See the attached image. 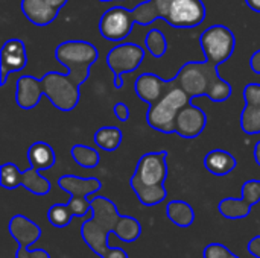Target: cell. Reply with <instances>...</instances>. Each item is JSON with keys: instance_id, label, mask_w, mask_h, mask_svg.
<instances>
[{"instance_id": "obj_1", "label": "cell", "mask_w": 260, "mask_h": 258, "mask_svg": "<svg viewBox=\"0 0 260 258\" xmlns=\"http://www.w3.org/2000/svg\"><path fill=\"white\" fill-rule=\"evenodd\" d=\"M55 58L67 68V73L49 71L41 79L20 76L15 84V102L21 109H32L43 94L50 103L64 113L73 111L81 99V85L88 79L90 68L99 58L94 44L84 40H67L56 46Z\"/></svg>"}, {"instance_id": "obj_2", "label": "cell", "mask_w": 260, "mask_h": 258, "mask_svg": "<svg viewBox=\"0 0 260 258\" xmlns=\"http://www.w3.org/2000/svg\"><path fill=\"white\" fill-rule=\"evenodd\" d=\"M91 201V217L81 225V237L84 243L98 257L107 258L113 246L107 245L110 233L119 240L133 243L142 236V225L136 217L122 216L113 201L104 196H94Z\"/></svg>"}, {"instance_id": "obj_3", "label": "cell", "mask_w": 260, "mask_h": 258, "mask_svg": "<svg viewBox=\"0 0 260 258\" xmlns=\"http://www.w3.org/2000/svg\"><path fill=\"white\" fill-rule=\"evenodd\" d=\"M177 85L192 99L207 96L212 102H225L232 93V85L218 75V65L204 61H189L175 75Z\"/></svg>"}, {"instance_id": "obj_4", "label": "cell", "mask_w": 260, "mask_h": 258, "mask_svg": "<svg viewBox=\"0 0 260 258\" xmlns=\"http://www.w3.org/2000/svg\"><path fill=\"white\" fill-rule=\"evenodd\" d=\"M168 152H148L140 157L134 175L129 178V187L145 207L161 204L166 196L165 181L168 178Z\"/></svg>"}, {"instance_id": "obj_5", "label": "cell", "mask_w": 260, "mask_h": 258, "mask_svg": "<svg viewBox=\"0 0 260 258\" xmlns=\"http://www.w3.org/2000/svg\"><path fill=\"white\" fill-rule=\"evenodd\" d=\"M190 100L192 97L186 91H183L175 82L174 87L158 102L149 105L146 114L148 125L158 132L175 134V119L180 109Z\"/></svg>"}, {"instance_id": "obj_6", "label": "cell", "mask_w": 260, "mask_h": 258, "mask_svg": "<svg viewBox=\"0 0 260 258\" xmlns=\"http://www.w3.org/2000/svg\"><path fill=\"white\" fill-rule=\"evenodd\" d=\"M58 187L70 195L66 204L73 217H84L91 211V201L87 198L102 189V182L98 178H81L76 175H62L58 178Z\"/></svg>"}, {"instance_id": "obj_7", "label": "cell", "mask_w": 260, "mask_h": 258, "mask_svg": "<svg viewBox=\"0 0 260 258\" xmlns=\"http://www.w3.org/2000/svg\"><path fill=\"white\" fill-rule=\"evenodd\" d=\"M200 46L204 58L215 65H221L233 55L236 47V36L224 24L209 26L200 36Z\"/></svg>"}, {"instance_id": "obj_8", "label": "cell", "mask_w": 260, "mask_h": 258, "mask_svg": "<svg viewBox=\"0 0 260 258\" xmlns=\"http://www.w3.org/2000/svg\"><path fill=\"white\" fill-rule=\"evenodd\" d=\"M0 186L6 190H14L17 187H24L27 192L37 196H44L50 192L52 184L46 179L40 170L30 167L21 172L14 163H5L0 167Z\"/></svg>"}, {"instance_id": "obj_9", "label": "cell", "mask_w": 260, "mask_h": 258, "mask_svg": "<svg viewBox=\"0 0 260 258\" xmlns=\"http://www.w3.org/2000/svg\"><path fill=\"white\" fill-rule=\"evenodd\" d=\"M145 58V49L136 43H120L107 53V65L114 75V88L123 87V75L136 71Z\"/></svg>"}, {"instance_id": "obj_10", "label": "cell", "mask_w": 260, "mask_h": 258, "mask_svg": "<svg viewBox=\"0 0 260 258\" xmlns=\"http://www.w3.org/2000/svg\"><path fill=\"white\" fill-rule=\"evenodd\" d=\"M8 231L18 245L15 258H52L44 249L29 251V246L41 237V228L29 217L23 214L12 216V219L8 224Z\"/></svg>"}, {"instance_id": "obj_11", "label": "cell", "mask_w": 260, "mask_h": 258, "mask_svg": "<svg viewBox=\"0 0 260 258\" xmlns=\"http://www.w3.org/2000/svg\"><path fill=\"white\" fill-rule=\"evenodd\" d=\"M136 24L131 9L123 6H113L107 9L99 21V32L107 41H123L133 30Z\"/></svg>"}, {"instance_id": "obj_12", "label": "cell", "mask_w": 260, "mask_h": 258, "mask_svg": "<svg viewBox=\"0 0 260 258\" xmlns=\"http://www.w3.org/2000/svg\"><path fill=\"white\" fill-rule=\"evenodd\" d=\"M260 202V181L259 179H250L242 186V196L239 199L236 198H225L219 202L218 210L219 213L230 220L245 219L253 205Z\"/></svg>"}, {"instance_id": "obj_13", "label": "cell", "mask_w": 260, "mask_h": 258, "mask_svg": "<svg viewBox=\"0 0 260 258\" xmlns=\"http://www.w3.org/2000/svg\"><path fill=\"white\" fill-rule=\"evenodd\" d=\"M206 18V5L203 0H174L168 24L177 29H192Z\"/></svg>"}, {"instance_id": "obj_14", "label": "cell", "mask_w": 260, "mask_h": 258, "mask_svg": "<svg viewBox=\"0 0 260 258\" xmlns=\"http://www.w3.org/2000/svg\"><path fill=\"white\" fill-rule=\"evenodd\" d=\"M27 65L26 44L18 38H11L5 41L0 50V85L6 84L11 73L20 71Z\"/></svg>"}, {"instance_id": "obj_15", "label": "cell", "mask_w": 260, "mask_h": 258, "mask_svg": "<svg viewBox=\"0 0 260 258\" xmlns=\"http://www.w3.org/2000/svg\"><path fill=\"white\" fill-rule=\"evenodd\" d=\"M207 125L206 113L192 103V100L184 105L175 119V134L181 138H197L203 134Z\"/></svg>"}, {"instance_id": "obj_16", "label": "cell", "mask_w": 260, "mask_h": 258, "mask_svg": "<svg viewBox=\"0 0 260 258\" xmlns=\"http://www.w3.org/2000/svg\"><path fill=\"white\" fill-rule=\"evenodd\" d=\"M245 108L241 113V128L248 135L260 134V84L251 82L244 90Z\"/></svg>"}, {"instance_id": "obj_17", "label": "cell", "mask_w": 260, "mask_h": 258, "mask_svg": "<svg viewBox=\"0 0 260 258\" xmlns=\"http://www.w3.org/2000/svg\"><path fill=\"white\" fill-rule=\"evenodd\" d=\"M175 84V79H161L154 73H143L137 78L134 90L139 99L148 105L158 102Z\"/></svg>"}, {"instance_id": "obj_18", "label": "cell", "mask_w": 260, "mask_h": 258, "mask_svg": "<svg viewBox=\"0 0 260 258\" xmlns=\"http://www.w3.org/2000/svg\"><path fill=\"white\" fill-rule=\"evenodd\" d=\"M172 2L174 0H148L139 3L134 9H131L136 24L148 26L158 18L168 21Z\"/></svg>"}, {"instance_id": "obj_19", "label": "cell", "mask_w": 260, "mask_h": 258, "mask_svg": "<svg viewBox=\"0 0 260 258\" xmlns=\"http://www.w3.org/2000/svg\"><path fill=\"white\" fill-rule=\"evenodd\" d=\"M20 9L23 15L35 26H47L58 17L59 9L53 8L46 0H21Z\"/></svg>"}, {"instance_id": "obj_20", "label": "cell", "mask_w": 260, "mask_h": 258, "mask_svg": "<svg viewBox=\"0 0 260 258\" xmlns=\"http://www.w3.org/2000/svg\"><path fill=\"white\" fill-rule=\"evenodd\" d=\"M238 166L235 155L224 149H213L204 157V167L215 176H225Z\"/></svg>"}, {"instance_id": "obj_21", "label": "cell", "mask_w": 260, "mask_h": 258, "mask_svg": "<svg viewBox=\"0 0 260 258\" xmlns=\"http://www.w3.org/2000/svg\"><path fill=\"white\" fill-rule=\"evenodd\" d=\"M27 160L30 163V167L41 172V170H47V169L53 167L56 157H55L53 148L50 144H47L44 141H35L27 149Z\"/></svg>"}, {"instance_id": "obj_22", "label": "cell", "mask_w": 260, "mask_h": 258, "mask_svg": "<svg viewBox=\"0 0 260 258\" xmlns=\"http://www.w3.org/2000/svg\"><path fill=\"white\" fill-rule=\"evenodd\" d=\"M166 216L180 228H189L195 222V211L192 205L184 201H171L166 205Z\"/></svg>"}, {"instance_id": "obj_23", "label": "cell", "mask_w": 260, "mask_h": 258, "mask_svg": "<svg viewBox=\"0 0 260 258\" xmlns=\"http://www.w3.org/2000/svg\"><path fill=\"white\" fill-rule=\"evenodd\" d=\"M122 140H123V134L116 126H102L93 135L94 144L105 152L117 151L119 146L122 144Z\"/></svg>"}, {"instance_id": "obj_24", "label": "cell", "mask_w": 260, "mask_h": 258, "mask_svg": "<svg viewBox=\"0 0 260 258\" xmlns=\"http://www.w3.org/2000/svg\"><path fill=\"white\" fill-rule=\"evenodd\" d=\"M70 155L75 160V163L84 169H94L101 163L99 152L87 144H75L70 149Z\"/></svg>"}, {"instance_id": "obj_25", "label": "cell", "mask_w": 260, "mask_h": 258, "mask_svg": "<svg viewBox=\"0 0 260 258\" xmlns=\"http://www.w3.org/2000/svg\"><path fill=\"white\" fill-rule=\"evenodd\" d=\"M145 46L148 49V52L154 56V58H161L166 50H168V41L165 33L160 29H151L146 33L145 38Z\"/></svg>"}, {"instance_id": "obj_26", "label": "cell", "mask_w": 260, "mask_h": 258, "mask_svg": "<svg viewBox=\"0 0 260 258\" xmlns=\"http://www.w3.org/2000/svg\"><path fill=\"white\" fill-rule=\"evenodd\" d=\"M72 219H73V214L70 213L67 205L55 204L47 211V220L55 228H66V227H69Z\"/></svg>"}, {"instance_id": "obj_27", "label": "cell", "mask_w": 260, "mask_h": 258, "mask_svg": "<svg viewBox=\"0 0 260 258\" xmlns=\"http://www.w3.org/2000/svg\"><path fill=\"white\" fill-rule=\"evenodd\" d=\"M203 258H241L222 243H210L204 248Z\"/></svg>"}, {"instance_id": "obj_28", "label": "cell", "mask_w": 260, "mask_h": 258, "mask_svg": "<svg viewBox=\"0 0 260 258\" xmlns=\"http://www.w3.org/2000/svg\"><path fill=\"white\" fill-rule=\"evenodd\" d=\"M113 111H114V116L117 117V120H120V122H128L129 120V108L126 106V103L117 102L114 105Z\"/></svg>"}, {"instance_id": "obj_29", "label": "cell", "mask_w": 260, "mask_h": 258, "mask_svg": "<svg viewBox=\"0 0 260 258\" xmlns=\"http://www.w3.org/2000/svg\"><path fill=\"white\" fill-rule=\"evenodd\" d=\"M250 255H253L254 258H260V236L253 237L250 242H248V246H247Z\"/></svg>"}, {"instance_id": "obj_30", "label": "cell", "mask_w": 260, "mask_h": 258, "mask_svg": "<svg viewBox=\"0 0 260 258\" xmlns=\"http://www.w3.org/2000/svg\"><path fill=\"white\" fill-rule=\"evenodd\" d=\"M250 67H251V70H253L256 75H260V49L259 50H256V52L251 55V58H250Z\"/></svg>"}, {"instance_id": "obj_31", "label": "cell", "mask_w": 260, "mask_h": 258, "mask_svg": "<svg viewBox=\"0 0 260 258\" xmlns=\"http://www.w3.org/2000/svg\"><path fill=\"white\" fill-rule=\"evenodd\" d=\"M107 258H129V255L126 254V251H125V249L117 248V246H113L111 252L107 255Z\"/></svg>"}, {"instance_id": "obj_32", "label": "cell", "mask_w": 260, "mask_h": 258, "mask_svg": "<svg viewBox=\"0 0 260 258\" xmlns=\"http://www.w3.org/2000/svg\"><path fill=\"white\" fill-rule=\"evenodd\" d=\"M245 3L248 5L250 9H253L254 12L260 14V0H245Z\"/></svg>"}, {"instance_id": "obj_33", "label": "cell", "mask_w": 260, "mask_h": 258, "mask_svg": "<svg viewBox=\"0 0 260 258\" xmlns=\"http://www.w3.org/2000/svg\"><path fill=\"white\" fill-rule=\"evenodd\" d=\"M46 2H49L53 8L61 9V8H64V6L67 5V2H69V0H46Z\"/></svg>"}, {"instance_id": "obj_34", "label": "cell", "mask_w": 260, "mask_h": 258, "mask_svg": "<svg viewBox=\"0 0 260 258\" xmlns=\"http://www.w3.org/2000/svg\"><path fill=\"white\" fill-rule=\"evenodd\" d=\"M254 160H256V163L260 166V141H257L256 146H254Z\"/></svg>"}, {"instance_id": "obj_35", "label": "cell", "mask_w": 260, "mask_h": 258, "mask_svg": "<svg viewBox=\"0 0 260 258\" xmlns=\"http://www.w3.org/2000/svg\"><path fill=\"white\" fill-rule=\"evenodd\" d=\"M99 2H114V0H99Z\"/></svg>"}]
</instances>
